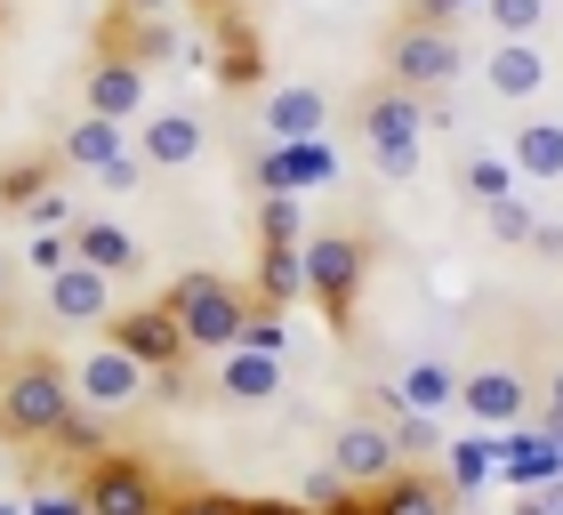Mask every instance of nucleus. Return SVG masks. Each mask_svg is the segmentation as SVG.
Listing matches in <instances>:
<instances>
[{
  "instance_id": "a19ab883",
  "label": "nucleus",
  "mask_w": 563,
  "mask_h": 515,
  "mask_svg": "<svg viewBox=\"0 0 563 515\" xmlns=\"http://www.w3.org/2000/svg\"><path fill=\"white\" fill-rule=\"evenodd\" d=\"M121 9H145V17H153V9H169V0H121Z\"/></svg>"
},
{
  "instance_id": "aec40b11",
  "label": "nucleus",
  "mask_w": 563,
  "mask_h": 515,
  "mask_svg": "<svg viewBox=\"0 0 563 515\" xmlns=\"http://www.w3.org/2000/svg\"><path fill=\"white\" fill-rule=\"evenodd\" d=\"M507 162H516V177L563 186V121H523L516 138H507Z\"/></svg>"
},
{
  "instance_id": "20e7f679",
  "label": "nucleus",
  "mask_w": 563,
  "mask_h": 515,
  "mask_svg": "<svg viewBox=\"0 0 563 515\" xmlns=\"http://www.w3.org/2000/svg\"><path fill=\"white\" fill-rule=\"evenodd\" d=\"M363 274H371V242L363 234H306V298L322 306V322L354 330V306H363Z\"/></svg>"
},
{
  "instance_id": "37998d69",
  "label": "nucleus",
  "mask_w": 563,
  "mask_h": 515,
  "mask_svg": "<svg viewBox=\"0 0 563 515\" xmlns=\"http://www.w3.org/2000/svg\"><path fill=\"white\" fill-rule=\"evenodd\" d=\"M0 515H24V500H0Z\"/></svg>"
},
{
  "instance_id": "cd10ccee",
  "label": "nucleus",
  "mask_w": 563,
  "mask_h": 515,
  "mask_svg": "<svg viewBox=\"0 0 563 515\" xmlns=\"http://www.w3.org/2000/svg\"><path fill=\"white\" fill-rule=\"evenodd\" d=\"M483 218H492L499 242H531V218H540V210H531L523 194H499V201H483Z\"/></svg>"
},
{
  "instance_id": "0eeeda50",
  "label": "nucleus",
  "mask_w": 563,
  "mask_h": 515,
  "mask_svg": "<svg viewBox=\"0 0 563 515\" xmlns=\"http://www.w3.org/2000/svg\"><path fill=\"white\" fill-rule=\"evenodd\" d=\"M106 330H113V347H121V354H137V363H145L153 379L186 371V354H194V347H186V330H177V315H169L162 298H153V306H130V315L113 306Z\"/></svg>"
},
{
  "instance_id": "9b49d317",
  "label": "nucleus",
  "mask_w": 563,
  "mask_h": 515,
  "mask_svg": "<svg viewBox=\"0 0 563 515\" xmlns=\"http://www.w3.org/2000/svg\"><path fill=\"white\" fill-rule=\"evenodd\" d=\"M48 315H57V322H106L113 315V274H97L89 258L57 266V274H48Z\"/></svg>"
},
{
  "instance_id": "473e14b6",
  "label": "nucleus",
  "mask_w": 563,
  "mask_h": 515,
  "mask_svg": "<svg viewBox=\"0 0 563 515\" xmlns=\"http://www.w3.org/2000/svg\"><path fill=\"white\" fill-rule=\"evenodd\" d=\"M162 515H242V500H225V492H186V500H169Z\"/></svg>"
},
{
  "instance_id": "393cba45",
  "label": "nucleus",
  "mask_w": 563,
  "mask_h": 515,
  "mask_svg": "<svg viewBox=\"0 0 563 515\" xmlns=\"http://www.w3.org/2000/svg\"><path fill=\"white\" fill-rule=\"evenodd\" d=\"M483 17H492V33H499V41H540L548 0H483Z\"/></svg>"
},
{
  "instance_id": "1a4fd4ad",
  "label": "nucleus",
  "mask_w": 563,
  "mask_h": 515,
  "mask_svg": "<svg viewBox=\"0 0 563 515\" xmlns=\"http://www.w3.org/2000/svg\"><path fill=\"white\" fill-rule=\"evenodd\" d=\"M459 410H467L475 427H523L531 419V379L507 371V363H483L459 379Z\"/></svg>"
},
{
  "instance_id": "4be33fe9",
  "label": "nucleus",
  "mask_w": 563,
  "mask_h": 515,
  "mask_svg": "<svg viewBox=\"0 0 563 515\" xmlns=\"http://www.w3.org/2000/svg\"><path fill=\"white\" fill-rule=\"evenodd\" d=\"M57 153H65V169H106L113 162V153H121V121H106V113H81V121H73L65 129V138H57Z\"/></svg>"
},
{
  "instance_id": "58836bf2",
  "label": "nucleus",
  "mask_w": 563,
  "mask_h": 515,
  "mask_svg": "<svg viewBox=\"0 0 563 515\" xmlns=\"http://www.w3.org/2000/svg\"><path fill=\"white\" fill-rule=\"evenodd\" d=\"M314 515H371V507H363V500L346 492V500H330V507H314Z\"/></svg>"
},
{
  "instance_id": "c9c22d12",
  "label": "nucleus",
  "mask_w": 563,
  "mask_h": 515,
  "mask_svg": "<svg viewBox=\"0 0 563 515\" xmlns=\"http://www.w3.org/2000/svg\"><path fill=\"white\" fill-rule=\"evenodd\" d=\"M467 9H483V0H411V17H427V24H451V17H467Z\"/></svg>"
},
{
  "instance_id": "dca6fc26",
  "label": "nucleus",
  "mask_w": 563,
  "mask_h": 515,
  "mask_svg": "<svg viewBox=\"0 0 563 515\" xmlns=\"http://www.w3.org/2000/svg\"><path fill=\"white\" fill-rule=\"evenodd\" d=\"M201 145H210V129L194 113H153L137 129V162L145 169H186V162H201Z\"/></svg>"
},
{
  "instance_id": "423d86ee",
  "label": "nucleus",
  "mask_w": 563,
  "mask_h": 515,
  "mask_svg": "<svg viewBox=\"0 0 563 515\" xmlns=\"http://www.w3.org/2000/svg\"><path fill=\"white\" fill-rule=\"evenodd\" d=\"M81 500H89V515H162L169 507L162 475H153L145 459H130V451H97L81 468Z\"/></svg>"
},
{
  "instance_id": "bb28decb",
  "label": "nucleus",
  "mask_w": 563,
  "mask_h": 515,
  "mask_svg": "<svg viewBox=\"0 0 563 515\" xmlns=\"http://www.w3.org/2000/svg\"><path fill=\"white\" fill-rule=\"evenodd\" d=\"M492 468H499V451L492 443H451V492H475V483H492Z\"/></svg>"
},
{
  "instance_id": "6e6552de",
  "label": "nucleus",
  "mask_w": 563,
  "mask_h": 515,
  "mask_svg": "<svg viewBox=\"0 0 563 515\" xmlns=\"http://www.w3.org/2000/svg\"><path fill=\"white\" fill-rule=\"evenodd\" d=\"M402 468V443H395V427H378V419H354L330 435V475L346 483V492H371V483H387Z\"/></svg>"
},
{
  "instance_id": "72a5a7b5",
  "label": "nucleus",
  "mask_w": 563,
  "mask_h": 515,
  "mask_svg": "<svg viewBox=\"0 0 563 515\" xmlns=\"http://www.w3.org/2000/svg\"><path fill=\"white\" fill-rule=\"evenodd\" d=\"M137 177H145V162H137V153H113V162L97 169V186H113V194H121V186H137Z\"/></svg>"
},
{
  "instance_id": "c85d7f7f",
  "label": "nucleus",
  "mask_w": 563,
  "mask_h": 515,
  "mask_svg": "<svg viewBox=\"0 0 563 515\" xmlns=\"http://www.w3.org/2000/svg\"><path fill=\"white\" fill-rule=\"evenodd\" d=\"M258 242H298V194H258Z\"/></svg>"
},
{
  "instance_id": "7ed1b4c3",
  "label": "nucleus",
  "mask_w": 563,
  "mask_h": 515,
  "mask_svg": "<svg viewBox=\"0 0 563 515\" xmlns=\"http://www.w3.org/2000/svg\"><path fill=\"white\" fill-rule=\"evenodd\" d=\"M162 306L177 315V330H186V347L194 354H225V347H242V322H250V298L242 282H225V274H177L169 291H162Z\"/></svg>"
},
{
  "instance_id": "5701e85b",
  "label": "nucleus",
  "mask_w": 563,
  "mask_h": 515,
  "mask_svg": "<svg viewBox=\"0 0 563 515\" xmlns=\"http://www.w3.org/2000/svg\"><path fill=\"white\" fill-rule=\"evenodd\" d=\"M499 468L516 475V483H555V475H563V443H555L548 427H540V435H516V443H507V459H499Z\"/></svg>"
},
{
  "instance_id": "f704fd0d",
  "label": "nucleus",
  "mask_w": 563,
  "mask_h": 515,
  "mask_svg": "<svg viewBox=\"0 0 563 515\" xmlns=\"http://www.w3.org/2000/svg\"><path fill=\"white\" fill-rule=\"evenodd\" d=\"M523 250H540V258H563V218H531V242Z\"/></svg>"
},
{
  "instance_id": "4468645a",
  "label": "nucleus",
  "mask_w": 563,
  "mask_h": 515,
  "mask_svg": "<svg viewBox=\"0 0 563 515\" xmlns=\"http://www.w3.org/2000/svg\"><path fill=\"white\" fill-rule=\"evenodd\" d=\"M274 395H282V354H266V347L218 354V403H274Z\"/></svg>"
},
{
  "instance_id": "e433bc0d",
  "label": "nucleus",
  "mask_w": 563,
  "mask_h": 515,
  "mask_svg": "<svg viewBox=\"0 0 563 515\" xmlns=\"http://www.w3.org/2000/svg\"><path fill=\"white\" fill-rule=\"evenodd\" d=\"M516 515H563V475L555 483H540V492H523V507Z\"/></svg>"
},
{
  "instance_id": "6ab92c4d",
  "label": "nucleus",
  "mask_w": 563,
  "mask_h": 515,
  "mask_svg": "<svg viewBox=\"0 0 563 515\" xmlns=\"http://www.w3.org/2000/svg\"><path fill=\"white\" fill-rule=\"evenodd\" d=\"M306 298V242H258V306H290Z\"/></svg>"
},
{
  "instance_id": "f8f14e48",
  "label": "nucleus",
  "mask_w": 563,
  "mask_h": 515,
  "mask_svg": "<svg viewBox=\"0 0 563 515\" xmlns=\"http://www.w3.org/2000/svg\"><path fill=\"white\" fill-rule=\"evenodd\" d=\"M483 81H492V97L523 106V97L548 89V48H540V41H492V57H483Z\"/></svg>"
},
{
  "instance_id": "c756f323",
  "label": "nucleus",
  "mask_w": 563,
  "mask_h": 515,
  "mask_svg": "<svg viewBox=\"0 0 563 515\" xmlns=\"http://www.w3.org/2000/svg\"><path fill=\"white\" fill-rule=\"evenodd\" d=\"M24 266H33V274H57V266H73V234H57V226H41V234L24 242Z\"/></svg>"
},
{
  "instance_id": "f257e3e1",
  "label": "nucleus",
  "mask_w": 563,
  "mask_h": 515,
  "mask_svg": "<svg viewBox=\"0 0 563 515\" xmlns=\"http://www.w3.org/2000/svg\"><path fill=\"white\" fill-rule=\"evenodd\" d=\"M81 410L73 395V371L57 354H16L9 371H0V443H57V427Z\"/></svg>"
},
{
  "instance_id": "ea45409f",
  "label": "nucleus",
  "mask_w": 563,
  "mask_h": 515,
  "mask_svg": "<svg viewBox=\"0 0 563 515\" xmlns=\"http://www.w3.org/2000/svg\"><path fill=\"white\" fill-rule=\"evenodd\" d=\"M540 403H555V410H563V363L548 371V386H540Z\"/></svg>"
},
{
  "instance_id": "a878e982",
  "label": "nucleus",
  "mask_w": 563,
  "mask_h": 515,
  "mask_svg": "<svg viewBox=\"0 0 563 515\" xmlns=\"http://www.w3.org/2000/svg\"><path fill=\"white\" fill-rule=\"evenodd\" d=\"M459 186H467L475 201H499V194H516V162H507V153H467Z\"/></svg>"
},
{
  "instance_id": "7c9ffc66",
  "label": "nucleus",
  "mask_w": 563,
  "mask_h": 515,
  "mask_svg": "<svg viewBox=\"0 0 563 515\" xmlns=\"http://www.w3.org/2000/svg\"><path fill=\"white\" fill-rule=\"evenodd\" d=\"M24 515H89V500H81V483H48V492L24 500Z\"/></svg>"
},
{
  "instance_id": "b1692460",
  "label": "nucleus",
  "mask_w": 563,
  "mask_h": 515,
  "mask_svg": "<svg viewBox=\"0 0 563 515\" xmlns=\"http://www.w3.org/2000/svg\"><path fill=\"white\" fill-rule=\"evenodd\" d=\"M57 169H65V153H48V162H9V169H0V210L24 218V201L57 186Z\"/></svg>"
},
{
  "instance_id": "f03ea898",
  "label": "nucleus",
  "mask_w": 563,
  "mask_h": 515,
  "mask_svg": "<svg viewBox=\"0 0 563 515\" xmlns=\"http://www.w3.org/2000/svg\"><path fill=\"white\" fill-rule=\"evenodd\" d=\"M354 129H363L371 145V169L378 177H419V129H427V97L402 89V81H371L363 97H354Z\"/></svg>"
},
{
  "instance_id": "a211bd4d",
  "label": "nucleus",
  "mask_w": 563,
  "mask_h": 515,
  "mask_svg": "<svg viewBox=\"0 0 563 515\" xmlns=\"http://www.w3.org/2000/svg\"><path fill=\"white\" fill-rule=\"evenodd\" d=\"M451 483H434V475H411V468H395L387 483H371V515H451Z\"/></svg>"
},
{
  "instance_id": "4c0bfd02",
  "label": "nucleus",
  "mask_w": 563,
  "mask_h": 515,
  "mask_svg": "<svg viewBox=\"0 0 563 515\" xmlns=\"http://www.w3.org/2000/svg\"><path fill=\"white\" fill-rule=\"evenodd\" d=\"M242 515H314V507H290V500H242Z\"/></svg>"
},
{
  "instance_id": "2f4dec72",
  "label": "nucleus",
  "mask_w": 563,
  "mask_h": 515,
  "mask_svg": "<svg viewBox=\"0 0 563 515\" xmlns=\"http://www.w3.org/2000/svg\"><path fill=\"white\" fill-rule=\"evenodd\" d=\"M65 218H73L65 186H48V194H33V201H24V226H65Z\"/></svg>"
},
{
  "instance_id": "79ce46f5",
  "label": "nucleus",
  "mask_w": 563,
  "mask_h": 515,
  "mask_svg": "<svg viewBox=\"0 0 563 515\" xmlns=\"http://www.w3.org/2000/svg\"><path fill=\"white\" fill-rule=\"evenodd\" d=\"M0 298H9V250H0Z\"/></svg>"
},
{
  "instance_id": "2eb2a0df",
  "label": "nucleus",
  "mask_w": 563,
  "mask_h": 515,
  "mask_svg": "<svg viewBox=\"0 0 563 515\" xmlns=\"http://www.w3.org/2000/svg\"><path fill=\"white\" fill-rule=\"evenodd\" d=\"M65 234H73V258H89V266L113 274V282H130V274L145 266V258H137V234H130V226H113V218H73Z\"/></svg>"
},
{
  "instance_id": "412c9836",
  "label": "nucleus",
  "mask_w": 563,
  "mask_h": 515,
  "mask_svg": "<svg viewBox=\"0 0 563 515\" xmlns=\"http://www.w3.org/2000/svg\"><path fill=\"white\" fill-rule=\"evenodd\" d=\"M459 403V371L451 363H434V354H419V363H402V379H395V410H451Z\"/></svg>"
},
{
  "instance_id": "ddd939ff",
  "label": "nucleus",
  "mask_w": 563,
  "mask_h": 515,
  "mask_svg": "<svg viewBox=\"0 0 563 515\" xmlns=\"http://www.w3.org/2000/svg\"><path fill=\"white\" fill-rule=\"evenodd\" d=\"M89 113H106V121H137L145 113V65L137 57H97L89 65Z\"/></svg>"
},
{
  "instance_id": "39448f33",
  "label": "nucleus",
  "mask_w": 563,
  "mask_h": 515,
  "mask_svg": "<svg viewBox=\"0 0 563 515\" xmlns=\"http://www.w3.org/2000/svg\"><path fill=\"white\" fill-rule=\"evenodd\" d=\"M459 33L451 24H427V17H402L395 33H387V81H402V89H419V97H434V89H451L459 81Z\"/></svg>"
},
{
  "instance_id": "f3484780",
  "label": "nucleus",
  "mask_w": 563,
  "mask_h": 515,
  "mask_svg": "<svg viewBox=\"0 0 563 515\" xmlns=\"http://www.w3.org/2000/svg\"><path fill=\"white\" fill-rule=\"evenodd\" d=\"M322 121H330V97H322L314 81H282V89H266V138H274V145L322 138Z\"/></svg>"
},
{
  "instance_id": "9d476101",
  "label": "nucleus",
  "mask_w": 563,
  "mask_h": 515,
  "mask_svg": "<svg viewBox=\"0 0 563 515\" xmlns=\"http://www.w3.org/2000/svg\"><path fill=\"white\" fill-rule=\"evenodd\" d=\"M145 386H153V371L137 363V354H121L113 339H106V347H89V363L73 371V395H81L89 410H130Z\"/></svg>"
}]
</instances>
